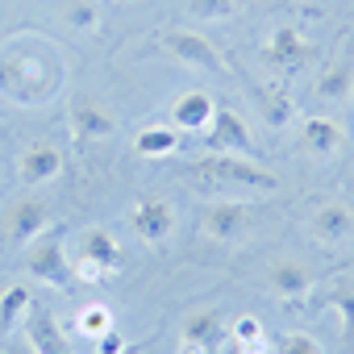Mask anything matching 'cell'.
Segmentation results:
<instances>
[{
	"label": "cell",
	"mask_w": 354,
	"mask_h": 354,
	"mask_svg": "<svg viewBox=\"0 0 354 354\" xmlns=\"http://www.w3.org/2000/svg\"><path fill=\"white\" fill-rule=\"evenodd\" d=\"M188 171L196 180H209V184L234 188V192H275L279 188L275 175L246 154H205V158H192Z\"/></svg>",
	"instance_id": "1"
},
{
	"label": "cell",
	"mask_w": 354,
	"mask_h": 354,
	"mask_svg": "<svg viewBox=\"0 0 354 354\" xmlns=\"http://www.w3.org/2000/svg\"><path fill=\"white\" fill-rule=\"evenodd\" d=\"M0 92L17 104H42L55 92V75H46V67L30 50H9L0 55Z\"/></svg>",
	"instance_id": "2"
},
{
	"label": "cell",
	"mask_w": 354,
	"mask_h": 354,
	"mask_svg": "<svg viewBox=\"0 0 354 354\" xmlns=\"http://www.w3.org/2000/svg\"><path fill=\"white\" fill-rule=\"evenodd\" d=\"M263 63L279 75H300L313 63V42L292 26H275L263 42Z\"/></svg>",
	"instance_id": "3"
},
{
	"label": "cell",
	"mask_w": 354,
	"mask_h": 354,
	"mask_svg": "<svg viewBox=\"0 0 354 354\" xmlns=\"http://www.w3.org/2000/svg\"><path fill=\"white\" fill-rule=\"evenodd\" d=\"M26 267H30L34 279L50 283V288H67V283H75V271H71V259H67L59 234L30 242V259H26Z\"/></svg>",
	"instance_id": "4"
},
{
	"label": "cell",
	"mask_w": 354,
	"mask_h": 354,
	"mask_svg": "<svg viewBox=\"0 0 354 354\" xmlns=\"http://www.w3.org/2000/svg\"><path fill=\"white\" fill-rule=\"evenodd\" d=\"M205 142L213 154H254V138H250V125L234 113V109H217L209 129H205Z\"/></svg>",
	"instance_id": "5"
},
{
	"label": "cell",
	"mask_w": 354,
	"mask_h": 354,
	"mask_svg": "<svg viewBox=\"0 0 354 354\" xmlns=\"http://www.w3.org/2000/svg\"><path fill=\"white\" fill-rule=\"evenodd\" d=\"M129 225H133V234H138L146 246H158V242H167V238L175 234V209H171L167 201H158V196H146V201L133 205Z\"/></svg>",
	"instance_id": "6"
},
{
	"label": "cell",
	"mask_w": 354,
	"mask_h": 354,
	"mask_svg": "<svg viewBox=\"0 0 354 354\" xmlns=\"http://www.w3.org/2000/svg\"><path fill=\"white\" fill-rule=\"evenodd\" d=\"M162 46L180 59V63H188V67H201V71H225L221 67V55L213 50V42L205 38V34H192V30H167L162 34Z\"/></svg>",
	"instance_id": "7"
},
{
	"label": "cell",
	"mask_w": 354,
	"mask_h": 354,
	"mask_svg": "<svg viewBox=\"0 0 354 354\" xmlns=\"http://www.w3.org/2000/svg\"><path fill=\"white\" fill-rule=\"evenodd\" d=\"M26 337H30L34 354H75L71 342H67V333H63V325H59V317L50 308H42V304H30V313H26Z\"/></svg>",
	"instance_id": "8"
},
{
	"label": "cell",
	"mask_w": 354,
	"mask_h": 354,
	"mask_svg": "<svg viewBox=\"0 0 354 354\" xmlns=\"http://www.w3.org/2000/svg\"><path fill=\"white\" fill-rule=\"evenodd\" d=\"M71 129H75V138H84V142L113 138V133H117V117H113L100 100L75 96V100H71Z\"/></svg>",
	"instance_id": "9"
},
{
	"label": "cell",
	"mask_w": 354,
	"mask_h": 354,
	"mask_svg": "<svg viewBox=\"0 0 354 354\" xmlns=\"http://www.w3.org/2000/svg\"><path fill=\"white\" fill-rule=\"evenodd\" d=\"M46 225H50V209H46V201H38V196H26V201H17V205L9 209V238L21 242V246L38 242V238L46 234Z\"/></svg>",
	"instance_id": "10"
},
{
	"label": "cell",
	"mask_w": 354,
	"mask_h": 354,
	"mask_svg": "<svg viewBox=\"0 0 354 354\" xmlns=\"http://www.w3.org/2000/svg\"><path fill=\"white\" fill-rule=\"evenodd\" d=\"M246 225H250V213L242 201H213L205 209V234L213 242H234L246 234Z\"/></svg>",
	"instance_id": "11"
},
{
	"label": "cell",
	"mask_w": 354,
	"mask_h": 354,
	"mask_svg": "<svg viewBox=\"0 0 354 354\" xmlns=\"http://www.w3.org/2000/svg\"><path fill=\"white\" fill-rule=\"evenodd\" d=\"M59 171H63V150L55 146V142H34L21 158H17V175L26 184H50V180H59Z\"/></svg>",
	"instance_id": "12"
},
{
	"label": "cell",
	"mask_w": 354,
	"mask_h": 354,
	"mask_svg": "<svg viewBox=\"0 0 354 354\" xmlns=\"http://www.w3.org/2000/svg\"><path fill=\"white\" fill-rule=\"evenodd\" d=\"M213 113H217V100L196 88V92H184L180 100L171 104V125L175 129H188V133H201V129H209Z\"/></svg>",
	"instance_id": "13"
},
{
	"label": "cell",
	"mask_w": 354,
	"mask_h": 354,
	"mask_svg": "<svg viewBox=\"0 0 354 354\" xmlns=\"http://www.w3.org/2000/svg\"><path fill=\"white\" fill-rule=\"evenodd\" d=\"M337 146H342V125H337V121H329V117H308V121H300V150H304V154L329 158V154H337Z\"/></svg>",
	"instance_id": "14"
},
{
	"label": "cell",
	"mask_w": 354,
	"mask_h": 354,
	"mask_svg": "<svg viewBox=\"0 0 354 354\" xmlns=\"http://www.w3.org/2000/svg\"><path fill=\"white\" fill-rule=\"evenodd\" d=\"M180 333H184V342H201V346L217 350V346L230 337V325H225V317H221L217 308H196V313L184 317Z\"/></svg>",
	"instance_id": "15"
},
{
	"label": "cell",
	"mask_w": 354,
	"mask_h": 354,
	"mask_svg": "<svg viewBox=\"0 0 354 354\" xmlns=\"http://www.w3.org/2000/svg\"><path fill=\"white\" fill-rule=\"evenodd\" d=\"M80 254H84V259H92V263H100L109 275H117V271H121V263H125L121 242H117V238H113V230H104V225H96V230H88V234L80 238Z\"/></svg>",
	"instance_id": "16"
},
{
	"label": "cell",
	"mask_w": 354,
	"mask_h": 354,
	"mask_svg": "<svg viewBox=\"0 0 354 354\" xmlns=\"http://www.w3.org/2000/svg\"><path fill=\"white\" fill-rule=\"evenodd\" d=\"M308 230H313V234H317L321 242H346V238L354 234V213H350L346 205L329 201V205H321V209L313 213Z\"/></svg>",
	"instance_id": "17"
},
{
	"label": "cell",
	"mask_w": 354,
	"mask_h": 354,
	"mask_svg": "<svg viewBox=\"0 0 354 354\" xmlns=\"http://www.w3.org/2000/svg\"><path fill=\"white\" fill-rule=\"evenodd\" d=\"M271 292L275 296H283V300H300V296H308V288H313V275H308V267L304 263H296V259H279L275 267H271Z\"/></svg>",
	"instance_id": "18"
},
{
	"label": "cell",
	"mask_w": 354,
	"mask_h": 354,
	"mask_svg": "<svg viewBox=\"0 0 354 354\" xmlns=\"http://www.w3.org/2000/svg\"><path fill=\"white\" fill-rule=\"evenodd\" d=\"M350 96H354V63H350V59H337L333 67L321 71V80H317V100H325V104H346Z\"/></svg>",
	"instance_id": "19"
},
{
	"label": "cell",
	"mask_w": 354,
	"mask_h": 354,
	"mask_svg": "<svg viewBox=\"0 0 354 354\" xmlns=\"http://www.w3.org/2000/svg\"><path fill=\"white\" fill-rule=\"evenodd\" d=\"M175 146H180L175 125H146V129H138V138H133V150H138L142 158H162V154H171Z\"/></svg>",
	"instance_id": "20"
},
{
	"label": "cell",
	"mask_w": 354,
	"mask_h": 354,
	"mask_svg": "<svg viewBox=\"0 0 354 354\" xmlns=\"http://www.w3.org/2000/svg\"><path fill=\"white\" fill-rule=\"evenodd\" d=\"M30 288L26 283H13V288H5L0 292V333H9L17 321H26V313H30Z\"/></svg>",
	"instance_id": "21"
},
{
	"label": "cell",
	"mask_w": 354,
	"mask_h": 354,
	"mask_svg": "<svg viewBox=\"0 0 354 354\" xmlns=\"http://www.w3.org/2000/svg\"><path fill=\"white\" fill-rule=\"evenodd\" d=\"M230 333H234V346L242 354H267V329H263L259 317H238L230 325Z\"/></svg>",
	"instance_id": "22"
},
{
	"label": "cell",
	"mask_w": 354,
	"mask_h": 354,
	"mask_svg": "<svg viewBox=\"0 0 354 354\" xmlns=\"http://www.w3.org/2000/svg\"><path fill=\"white\" fill-rule=\"evenodd\" d=\"M184 9L201 21H225L238 13V0H184Z\"/></svg>",
	"instance_id": "23"
},
{
	"label": "cell",
	"mask_w": 354,
	"mask_h": 354,
	"mask_svg": "<svg viewBox=\"0 0 354 354\" xmlns=\"http://www.w3.org/2000/svg\"><path fill=\"white\" fill-rule=\"evenodd\" d=\"M75 329H80L84 337H100V333L113 329V313H109L104 304H88V308L75 317Z\"/></svg>",
	"instance_id": "24"
},
{
	"label": "cell",
	"mask_w": 354,
	"mask_h": 354,
	"mask_svg": "<svg viewBox=\"0 0 354 354\" xmlns=\"http://www.w3.org/2000/svg\"><path fill=\"white\" fill-rule=\"evenodd\" d=\"M271 354H325V350H321V342H317L313 333L292 329V333H279V337H275Z\"/></svg>",
	"instance_id": "25"
},
{
	"label": "cell",
	"mask_w": 354,
	"mask_h": 354,
	"mask_svg": "<svg viewBox=\"0 0 354 354\" xmlns=\"http://www.w3.org/2000/svg\"><path fill=\"white\" fill-rule=\"evenodd\" d=\"M63 17H67V26H71V30H80V34H88V30L100 21V13H96V5H92V0H67Z\"/></svg>",
	"instance_id": "26"
},
{
	"label": "cell",
	"mask_w": 354,
	"mask_h": 354,
	"mask_svg": "<svg viewBox=\"0 0 354 354\" xmlns=\"http://www.w3.org/2000/svg\"><path fill=\"white\" fill-rule=\"evenodd\" d=\"M329 304H333L337 317H342V333L354 337V288H350V283H337V288L329 292Z\"/></svg>",
	"instance_id": "27"
},
{
	"label": "cell",
	"mask_w": 354,
	"mask_h": 354,
	"mask_svg": "<svg viewBox=\"0 0 354 354\" xmlns=\"http://www.w3.org/2000/svg\"><path fill=\"white\" fill-rule=\"evenodd\" d=\"M263 117H267L271 125H288V121H292V100H288L283 92H267V96H263Z\"/></svg>",
	"instance_id": "28"
},
{
	"label": "cell",
	"mask_w": 354,
	"mask_h": 354,
	"mask_svg": "<svg viewBox=\"0 0 354 354\" xmlns=\"http://www.w3.org/2000/svg\"><path fill=\"white\" fill-rule=\"evenodd\" d=\"M71 271H75V283H100V279L109 275V271H104L100 263H92V259H84V254H80V259L71 263Z\"/></svg>",
	"instance_id": "29"
},
{
	"label": "cell",
	"mask_w": 354,
	"mask_h": 354,
	"mask_svg": "<svg viewBox=\"0 0 354 354\" xmlns=\"http://www.w3.org/2000/svg\"><path fill=\"white\" fill-rule=\"evenodd\" d=\"M96 354H125V337H121L117 329L100 333V337H96Z\"/></svg>",
	"instance_id": "30"
},
{
	"label": "cell",
	"mask_w": 354,
	"mask_h": 354,
	"mask_svg": "<svg viewBox=\"0 0 354 354\" xmlns=\"http://www.w3.org/2000/svg\"><path fill=\"white\" fill-rule=\"evenodd\" d=\"M180 354H213V350L201 346V342H180Z\"/></svg>",
	"instance_id": "31"
},
{
	"label": "cell",
	"mask_w": 354,
	"mask_h": 354,
	"mask_svg": "<svg viewBox=\"0 0 354 354\" xmlns=\"http://www.w3.org/2000/svg\"><path fill=\"white\" fill-rule=\"evenodd\" d=\"M0 354H21V350H0Z\"/></svg>",
	"instance_id": "32"
}]
</instances>
